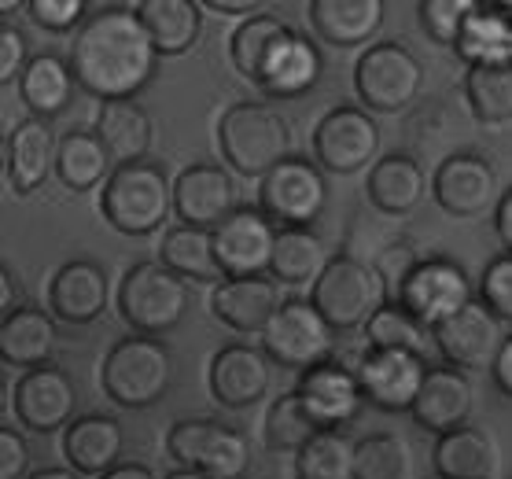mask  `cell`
Instances as JSON below:
<instances>
[{"mask_svg": "<svg viewBox=\"0 0 512 479\" xmlns=\"http://www.w3.org/2000/svg\"><path fill=\"white\" fill-rule=\"evenodd\" d=\"M155 59L159 52L140 23L137 8H100L85 19L70 45L74 82L104 104L133 100L152 82Z\"/></svg>", "mask_w": 512, "mask_h": 479, "instance_id": "1", "label": "cell"}, {"mask_svg": "<svg viewBox=\"0 0 512 479\" xmlns=\"http://www.w3.org/2000/svg\"><path fill=\"white\" fill-rule=\"evenodd\" d=\"M218 148L236 174L262 181L269 170L291 159V126L273 107L240 100L218 118Z\"/></svg>", "mask_w": 512, "mask_h": 479, "instance_id": "2", "label": "cell"}, {"mask_svg": "<svg viewBox=\"0 0 512 479\" xmlns=\"http://www.w3.org/2000/svg\"><path fill=\"white\" fill-rule=\"evenodd\" d=\"M391 281L376 262H365L358 255H336L321 273V281L310 288V303L336 332L369 328L380 310L387 306Z\"/></svg>", "mask_w": 512, "mask_h": 479, "instance_id": "3", "label": "cell"}, {"mask_svg": "<svg viewBox=\"0 0 512 479\" xmlns=\"http://www.w3.org/2000/svg\"><path fill=\"white\" fill-rule=\"evenodd\" d=\"M174 211V185L159 163H126L115 166L100 192V214L122 236H148L163 229Z\"/></svg>", "mask_w": 512, "mask_h": 479, "instance_id": "4", "label": "cell"}, {"mask_svg": "<svg viewBox=\"0 0 512 479\" xmlns=\"http://www.w3.org/2000/svg\"><path fill=\"white\" fill-rule=\"evenodd\" d=\"M192 292L163 262H137L118 281V314L133 328V336H166L188 314Z\"/></svg>", "mask_w": 512, "mask_h": 479, "instance_id": "5", "label": "cell"}, {"mask_svg": "<svg viewBox=\"0 0 512 479\" xmlns=\"http://www.w3.org/2000/svg\"><path fill=\"white\" fill-rule=\"evenodd\" d=\"M170 380H174V354L152 336L118 339L100 365V387L122 409L155 406L170 391Z\"/></svg>", "mask_w": 512, "mask_h": 479, "instance_id": "6", "label": "cell"}, {"mask_svg": "<svg viewBox=\"0 0 512 479\" xmlns=\"http://www.w3.org/2000/svg\"><path fill=\"white\" fill-rule=\"evenodd\" d=\"M166 454L188 472H203L210 479H244L251 468L247 435L214 417H185L170 424Z\"/></svg>", "mask_w": 512, "mask_h": 479, "instance_id": "7", "label": "cell"}, {"mask_svg": "<svg viewBox=\"0 0 512 479\" xmlns=\"http://www.w3.org/2000/svg\"><path fill=\"white\" fill-rule=\"evenodd\" d=\"M354 89L369 111L398 115L409 104H417L420 89H424V67L406 45L376 41L354 63Z\"/></svg>", "mask_w": 512, "mask_h": 479, "instance_id": "8", "label": "cell"}, {"mask_svg": "<svg viewBox=\"0 0 512 479\" xmlns=\"http://www.w3.org/2000/svg\"><path fill=\"white\" fill-rule=\"evenodd\" d=\"M262 351L280 369H317L328 365L336 354V328L317 314L310 299H284L273 321L262 332Z\"/></svg>", "mask_w": 512, "mask_h": 479, "instance_id": "9", "label": "cell"}, {"mask_svg": "<svg viewBox=\"0 0 512 479\" xmlns=\"http://www.w3.org/2000/svg\"><path fill=\"white\" fill-rule=\"evenodd\" d=\"M328 203V185L310 159H284L258 181V211L277 229H310Z\"/></svg>", "mask_w": 512, "mask_h": 479, "instance_id": "10", "label": "cell"}, {"mask_svg": "<svg viewBox=\"0 0 512 479\" xmlns=\"http://www.w3.org/2000/svg\"><path fill=\"white\" fill-rule=\"evenodd\" d=\"M395 295L406 314L417 317L424 328H435L472 303V284L465 269L450 258H417Z\"/></svg>", "mask_w": 512, "mask_h": 479, "instance_id": "11", "label": "cell"}, {"mask_svg": "<svg viewBox=\"0 0 512 479\" xmlns=\"http://www.w3.org/2000/svg\"><path fill=\"white\" fill-rule=\"evenodd\" d=\"M380 155V129L373 115L361 107H332L314 129V163L328 174H358L365 166H376Z\"/></svg>", "mask_w": 512, "mask_h": 479, "instance_id": "12", "label": "cell"}, {"mask_svg": "<svg viewBox=\"0 0 512 479\" xmlns=\"http://www.w3.org/2000/svg\"><path fill=\"white\" fill-rule=\"evenodd\" d=\"M431 199L443 207L450 218L472 222L483 218L490 207H498V174L494 166L476 152H454L435 166L431 177Z\"/></svg>", "mask_w": 512, "mask_h": 479, "instance_id": "13", "label": "cell"}, {"mask_svg": "<svg viewBox=\"0 0 512 479\" xmlns=\"http://www.w3.org/2000/svg\"><path fill=\"white\" fill-rule=\"evenodd\" d=\"M431 339L446 358V365H454L461 373H479V369H494L509 336L501 332V321L487 306L468 303L465 310L446 317L443 325L431 328Z\"/></svg>", "mask_w": 512, "mask_h": 479, "instance_id": "14", "label": "cell"}, {"mask_svg": "<svg viewBox=\"0 0 512 479\" xmlns=\"http://www.w3.org/2000/svg\"><path fill=\"white\" fill-rule=\"evenodd\" d=\"M240 211V188L218 163H192L174 181V214L192 229H218Z\"/></svg>", "mask_w": 512, "mask_h": 479, "instance_id": "15", "label": "cell"}, {"mask_svg": "<svg viewBox=\"0 0 512 479\" xmlns=\"http://www.w3.org/2000/svg\"><path fill=\"white\" fill-rule=\"evenodd\" d=\"M277 225L262 211L240 207V211L214 229V251L222 266L225 281H247L262 277L273 266V247H277Z\"/></svg>", "mask_w": 512, "mask_h": 479, "instance_id": "16", "label": "cell"}, {"mask_svg": "<svg viewBox=\"0 0 512 479\" xmlns=\"http://www.w3.org/2000/svg\"><path fill=\"white\" fill-rule=\"evenodd\" d=\"M74 406H78V391H74V380L63 369H48L45 365V369H30V373L15 380V421L30 428V432L48 435L59 432V428H70L78 421Z\"/></svg>", "mask_w": 512, "mask_h": 479, "instance_id": "17", "label": "cell"}, {"mask_svg": "<svg viewBox=\"0 0 512 479\" xmlns=\"http://www.w3.org/2000/svg\"><path fill=\"white\" fill-rule=\"evenodd\" d=\"M354 376L373 406L398 413V409H413L420 387L428 380V362L409 351H373L369 347L361 354Z\"/></svg>", "mask_w": 512, "mask_h": 479, "instance_id": "18", "label": "cell"}, {"mask_svg": "<svg viewBox=\"0 0 512 479\" xmlns=\"http://www.w3.org/2000/svg\"><path fill=\"white\" fill-rule=\"evenodd\" d=\"M107 310V273L93 258H74L48 281V314L63 325H93Z\"/></svg>", "mask_w": 512, "mask_h": 479, "instance_id": "19", "label": "cell"}, {"mask_svg": "<svg viewBox=\"0 0 512 479\" xmlns=\"http://www.w3.org/2000/svg\"><path fill=\"white\" fill-rule=\"evenodd\" d=\"M269 380H273V369H269L266 351H258V347L229 343L210 358V395H214V402H222L229 409H247L262 402L269 391Z\"/></svg>", "mask_w": 512, "mask_h": 479, "instance_id": "20", "label": "cell"}, {"mask_svg": "<svg viewBox=\"0 0 512 479\" xmlns=\"http://www.w3.org/2000/svg\"><path fill=\"white\" fill-rule=\"evenodd\" d=\"M295 391H299L306 413L314 417V424L321 432H339V428L354 421L361 413V406L369 402L358 384V376L336 362L317 365V369L303 373V380H299Z\"/></svg>", "mask_w": 512, "mask_h": 479, "instance_id": "21", "label": "cell"}, {"mask_svg": "<svg viewBox=\"0 0 512 479\" xmlns=\"http://www.w3.org/2000/svg\"><path fill=\"white\" fill-rule=\"evenodd\" d=\"M476 409V387L468 373L446 365V369H428V380L413 402V421L435 435H450L457 428H468V417Z\"/></svg>", "mask_w": 512, "mask_h": 479, "instance_id": "22", "label": "cell"}, {"mask_svg": "<svg viewBox=\"0 0 512 479\" xmlns=\"http://www.w3.org/2000/svg\"><path fill=\"white\" fill-rule=\"evenodd\" d=\"M8 185H12L15 196H34L37 188L45 185L48 174L56 170V155H59V141L56 133L48 129L45 118H23L15 122V129L8 133Z\"/></svg>", "mask_w": 512, "mask_h": 479, "instance_id": "23", "label": "cell"}, {"mask_svg": "<svg viewBox=\"0 0 512 479\" xmlns=\"http://www.w3.org/2000/svg\"><path fill=\"white\" fill-rule=\"evenodd\" d=\"M122 450H126V432L115 417H104V413L78 417L63 432V457L78 476H107L111 468L122 465L118 461Z\"/></svg>", "mask_w": 512, "mask_h": 479, "instance_id": "24", "label": "cell"}, {"mask_svg": "<svg viewBox=\"0 0 512 479\" xmlns=\"http://www.w3.org/2000/svg\"><path fill=\"white\" fill-rule=\"evenodd\" d=\"M284 299H280L277 281L266 277H247V281H225L214 288L210 295V314L218 317L225 328L233 332H266V325L273 321Z\"/></svg>", "mask_w": 512, "mask_h": 479, "instance_id": "25", "label": "cell"}, {"mask_svg": "<svg viewBox=\"0 0 512 479\" xmlns=\"http://www.w3.org/2000/svg\"><path fill=\"white\" fill-rule=\"evenodd\" d=\"M365 192H369V203L380 214H387V218H406L428 196V177H424V170H420V163L413 155L391 152L384 159H376V166H369Z\"/></svg>", "mask_w": 512, "mask_h": 479, "instance_id": "26", "label": "cell"}, {"mask_svg": "<svg viewBox=\"0 0 512 479\" xmlns=\"http://www.w3.org/2000/svg\"><path fill=\"white\" fill-rule=\"evenodd\" d=\"M431 465L439 479H498L501 446L487 428H457L435 439Z\"/></svg>", "mask_w": 512, "mask_h": 479, "instance_id": "27", "label": "cell"}, {"mask_svg": "<svg viewBox=\"0 0 512 479\" xmlns=\"http://www.w3.org/2000/svg\"><path fill=\"white\" fill-rule=\"evenodd\" d=\"M306 15H310L314 34L332 48L369 45L384 26L380 0H314Z\"/></svg>", "mask_w": 512, "mask_h": 479, "instance_id": "28", "label": "cell"}, {"mask_svg": "<svg viewBox=\"0 0 512 479\" xmlns=\"http://www.w3.org/2000/svg\"><path fill=\"white\" fill-rule=\"evenodd\" d=\"M317 78H321V52H317V45L303 34H288L273 48V56L266 59L255 85L273 100H295V96L310 93Z\"/></svg>", "mask_w": 512, "mask_h": 479, "instance_id": "29", "label": "cell"}, {"mask_svg": "<svg viewBox=\"0 0 512 479\" xmlns=\"http://www.w3.org/2000/svg\"><path fill=\"white\" fill-rule=\"evenodd\" d=\"M59 347L56 317L45 310H19L8 321H0V358L4 365H19V369H45Z\"/></svg>", "mask_w": 512, "mask_h": 479, "instance_id": "30", "label": "cell"}, {"mask_svg": "<svg viewBox=\"0 0 512 479\" xmlns=\"http://www.w3.org/2000/svg\"><path fill=\"white\" fill-rule=\"evenodd\" d=\"M96 137L104 141L107 155L115 159V166L126 163H144V155L152 148V118L133 100H115V104H100L96 111Z\"/></svg>", "mask_w": 512, "mask_h": 479, "instance_id": "31", "label": "cell"}, {"mask_svg": "<svg viewBox=\"0 0 512 479\" xmlns=\"http://www.w3.org/2000/svg\"><path fill=\"white\" fill-rule=\"evenodd\" d=\"M203 4L196 0H140L137 15L159 56H185L203 30Z\"/></svg>", "mask_w": 512, "mask_h": 479, "instance_id": "32", "label": "cell"}, {"mask_svg": "<svg viewBox=\"0 0 512 479\" xmlns=\"http://www.w3.org/2000/svg\"><path fill=\"white\" fill-rule=\"evenodd\" d=\"M159 262L174 269L185 281L203 284H225V273L218 266V251H214V233L210 229H192V225H174L163 233L159 244Z\"/></svg>", "mask_w": 512, "mask_h": 479, "instance_id": "33", "label": "cell"}, {"mask_svg": "<svg viewBox=\"0 0 512 479\" xmlns=\"http://www.w3.org/2000/svg\"><path fill=\"white\" fill-rule=\"evenodd\" d=\"M457 56L468 59V67L483 63H512V8L501 4H476L468 15L461 41L454 48Z\"/></svg>", "mask_w": 512, "mask_h": 479, "instance_id": "34", "label": "cell"}, {"mask_svg": "<svg viewBox=\"0 0 512 479\" xmlns=\"http://www.w3.org/2000/svg\"><path fill=\"white\" fill-rule=\"evenodd\" d=\"M332 258L336 255H328L325 240L314 229H280L269 273H273V281L288 284V288H303V284L314 288Z\"/></svg>", "mask_w": 512, "mask_h": 479, "instance_id": "35", "label": "cell"}, {"mask_svg": "<svg viewBox=\"0 0 512 479\" xmlns=\"http://www.w3.org/2000/svg\"><path fill=\"white\" fill-rule=\"evenodd\" d=\"M111 155H107L104 141L89 133V129H70L67 137L59 141L56 155V177L63 181L67 192H93V188L107 185L111 170Z\"/></svg>", "mask_w": 512, "mask_h": 479, "instance_id": "36", "label": "cell"}, {"mask_svg": "<svg viewBox=\"0 0 512 479\" xmlns=\"http://www.w3.org/2000/svg\"><path fill=\"white\" fill-rule=\"evenodd\" d=\"M70 93H74L70 59H59L52 52H45V56H34L26 63L23 78H19V96L34 111V118L59 115L70 104Z\"/></svg>", "mask_w": 512, "mask_h": 479, "instance_id": "37", "label": "cell"}, {"mask_svg": "<svg viewBox=\"0 0 512 479\" xmlns=\"http://www.w3.org/2000/svg\"><path fill=\"white\" fill-rule=\"evenodd\" d=\"M468 111L483 126H509L512 122V63H483L465 74Z\"/></svg>", "mask_w": 512, "mask_h": 479, "instance_id": "38", "label": "cell"}, {"mask_svg": "<svg viewBox=\"0 0 512 479\" xmlns=\"http://www.w3.org/2000/svg\"><path fill=\"white\" fill-rule=\"evenodd\" d=\"M288 34H295L284 19L277 15H255V19H244L236 26L233 37H229V56H233V67L244 74L247 82H258V74L266 67V59L273 56V48L284 41Z\"/></svg>", "mask_w": 512, "mask_h": 479, "instance_id": "39", "label": "cell"}, {"mask_svg": "<svg viewBox=\"0 0 512 479\" xmlns=\"http://www.w3.org/2000/svg\"><path fill=\"white\" fill-rule=\"evenodd\" d=\"M321 432L314 424V417L306 413L299 391L273 398V406L266 409V421H262V443L273 454H299L314 435Z\"/></svg>", "mask_w": 512, "mask_h": 479, "instance_id": "40", "label": "cell"}, {"mask_svg": "<svg viewBox=\"0 0 512 479\" xmlns=\"http://www.w3.org/2000/svg\"><path fill=\"white\" fill-rule=\"evenodd\" d=\"M354 479H413V446L406 435L376 432L358 439Z\"/></svg>", "mask_w": 512, "mask_h": 479, "instance_id": "41", "label": "cell"}, {"mask_svg": "<svg viewBox=\"0 0 512 479\" xmlns=\"http://www.w3.org/2000/svg\"><path fill=\"white\" fill-rule=\"evenodd\" d=\"M354 450L343 432H317L310 443L295 454L299 479H354Z\"/></svg>", "mask_w": 512, "mask_h": 479, "instance_id": "42", "label": "cell"}, {"mask_svg": "<svg viewBox=\"0 0 512 479\" xmlns=\"http://www.w3.org/2000/svg\"><path fill=\"white\" fill-rule=\"evenodd\" d=\"M365 336H369V347H373V351H409V354H420V358L428 351V328L420 325L413 314H406L398 303L384 306V310L369 321Z\"/></svg>", "mask_w": 512, "mask_h": 479, "instance_id": "43", "label": "cell"}, {"mask_svg": "<svg viewBox=\"0 0 512 479\" xmlns=\"http://www.w3.org/2000/svg\"><path fill=\"white\" fill-rule=\"evenodd\" d=\"M417 12H420L424 34H428L435 45L457 48L468 15L476 12V0H420Z\"/></svg>", "mask_w": 512, "mask_h": 479, "instance_id": "44", "label": "cell"}, {"mask_svg": "<svg viewBox=\"0 0 512 479\" xmlns=\"http://www.w3.org/2000/svg\"><path fill=\"white\" fill-rule=\"evenodd\" d=\"M479 303L498 321H512V255H498L487 262L479 277Z\"/></svg>", "mask_w": 512, "mask_h": 479, "instance_id": "45", "label": "cell"}, {"mask_svg": "<svg viewBox=\"0 0 512 479\" xmlns=\"http://www.w3.org/2000/svg\"><path fill=\"white\" fill-rule=\"evenodd\" d=\"M26 12H30V19H34L41 30H48V34H67V30H74V26L82 23L85 4L82 0H30ZM78 30H82V26H78Z\"/></svg>", "mask_w": 512, "mask_h": 479, "instance_id": "46", "label": "cell"}, {"mask_svg": "<svg viewBox=\"0 0 512 479\" xmlns=\"http://www.w3.org/2000/svg\"><path fill=\"white\" fill-rule=\"evenodd\" d=\"M30 468V446L15 428L0 432V479H23Z\"/></svg>", "mask_w": 512, "mask_h": 479, "instance_id": "47", "label": "cell"}, {"mask_svg": "<svg viewBox=\"0 0 512 479\" xmlns=\"http://www.w3.org/2000/svg\"><path fill=\"white\" fill-rule=\"evenodd\" d=\"M26 71V37L12 26L0 30V82L12 85Z\"/></svg>", "mask_w": 512, "mask_h": 479, "instance_id": "48", "label": "cell"}, {"mask_svg": "<svg viewBox=\"0 0 512 479\" xmlns=\"http://www.w3.org/2000/svg\"><path fill=\"white\" fill-rule=\"evenodd\" d=\"M0 292H4V299H0V321H8L12 314L26 310L23 295H19V284H15V277H12V269H0Z\"/></svg>", "mask_w": 512, "mask_h": 479, "instance_id": "49", "label": "cell"}, {"mask_svg": "<svg viewBox=\"0 0 512 479\" xmlns=\"http://www.w3.org/2000/svg\"><path fill=\"white\" fill-rule=\"evenodd\" d=\"M494 229H498V240L505 244V251L512 255V188L501 192L498 207H494Z\"/></svg>", "mask_w": 512, "mask_h": 479, "instance_id": "50", "label": "cell"}, {"mask_svg": "<svg viewBox=\"0 0 512 479\" xmlns=\"http://www.w3.org/2000/svg\"><path fill=\"white\" fill-rule=\"evenodd\" d=\"M203 8H207V12H222V15H251V19H255V12L266 8V0H207Z\"/></svg>", "mask_w": 512, "mask_h": 479, "instance_id": "51", "label": "cell"}, {"mask_svg": "<svg viewBox=\"0 0 512 479\" xmlns=\"http://www.w3.org/2000/svg\"><path fill=\"white\" fill-rule=\"evenodd\" d=\"M494 384L505 391V395H512V336L505 339V347H501V354H498V362H494Z\"/></svg>", "mask_w": 512, "mask_h": 479, "instance_id": "52", "label": "cell"}, {"mask_svg": "<svg viewBox=\"0 0 512 479\" xmlns=\"http://www.w3.org/2000/svg\"><path fill=\"white\" fill-rule=\"evenodd\" d=\"M100 479H159L148 465H118Z\"/></svg>", "mask_w": 512, "mask_h": 479, "instance_id": "53", "label": "cell"}, {"mask_svg": "<svg viewBox=\"0 0 512 479\" xmlns=\"http://www.w3.org/2000/svg\"><path fill=\"white\" fill-rule=\"evenodd\" d=\"M30 479H78V472L74 468H41Z\"/></svg>", "mask_w": 512, "mask_h": 479, "instance_id": "54", "label": "cell"}, {"mask_svg": "<svg viewBox=\"0 0 512 479\" xmlns=\"http://www.w3.org/2000/svg\"><path fill=\"white\" fill-rule=\"evenodd\" d=\"M166 479H210V476H203V472H188V468H177V472H170Z\"/></svg>", "mask_w": 512, "mask_h": 479, "instance_id": "55", "label": "cell"}]
</instances>
